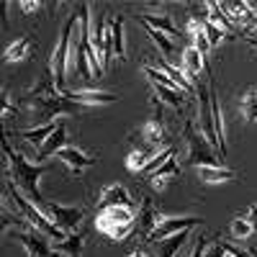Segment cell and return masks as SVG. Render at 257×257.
<instances>
[{"instance_id": "9a60e30c", "label": "cell", "mask_w": 257, "mask_h": 257, "mask_svg": "<svg viewBox=\"0 0 257 257\" xmlns=\"http://www.w3.org/2000/svg\"><path fill=\"white\" fill-rule=\"evenodd\" d=\"M108 206H134L137 201L132 198V193L123 183H113V185H105L98 196V208H108Z\"/></svg>"}, {"instance_id": "ac0fdd59", "label": "cell", "mask_w": 257, "mask_h": 257, "mask_svg": "<svg viewBox=\"0 0 257 257\" xmlns=\"http://www.w3.org/2000/svg\"><path fill=\"white\" fill-rule=\"evenodd\" d=\"M34 52V39L31 36H21L16 41H11V44L6 47L3 52V62L6 64H18V62H26Z\"/></svg>"}, {"instance_id": "8fae6325", "label": "cell", "mask_w": 257, "mask_h": 257, "mask_svg": "<svg viewBox=\"0 0 257 257\" xmlns=\"http://www.w3.org/2000/svg\"><path fill=\"white\" fill-rule=\"evenodd\" d=\"M201 224H203L201 216H170V219L162 216L160 224L155 226V231L149 234L147 242L157 244V242L165 239V237H173V234H178V231H190V229H196V226H201Z\"/></svg>"}, {"instance_id": "4fadbf2b", "label": "cell", "mask_w": 257, "mask_h": 257, "mask_svg": "<svg viewBox=\"0 0 257 257\" xmlns=\"http://www.w3.org/2000/svg\"><path fill=\"white\" fill-rule=\"evenodd\" d=\"M198 132L211 147H216V132H213V118H211V93H206L203 82H198Z\"/></svg>"}, {"instance_id": "6da1fadb", "label": "cell", "mask_w": 257, "mask_h": 257, "mask_svg": "<svg viewBox=\"0 0 257 257\" xmlns=\"http://www.w3.org/2000/svg\"><path fill=\"white\" fill-rule=\"evenodd\" d=\"M0 147H3V155H6V170H8L11 185L44 213L47 198L39 193V180L47 173V165H34L21 152H16V149L11 147V142H8V137H6V132H3V123H0Z\"/></svg>"}, {"instance_id": "ee69618b", "label": "cell", "mask_w": 257, "mask_h": 257, "mask_svg": "<svg viewBox=\"0 0 257 257\" xmlns=\"http://www.w3.org/2000/svg\"><path fill=\"white\" fill-rule=\"evenodd\" d=\"M247 44H249V47H254V49H257V39H254V36H247Z\"/></svg>"}, {"instance_id": "9c48e42d", "label": "cell", "mask_w": 257, "mask_h": 257, "mask_svg": "<svg viewBox=\"0 0 257 257\" xmlns=\"http://www.w3.org/2000/svg\"><path fill=\"white\" fill-rule=\"evenodd\" d=\"M44 216H47L62 234H72V231H77V226L82 224L85 211L77 208V206H59V203H54V201H47V203H44Z\"/></svg>"}, {"instance_id": "7c38bea8", "label": "cell", "mask_w": 257, "mask_h": 257, "mask_svg": "<svg viewBox=\"0 0 257 257\" xmlns=\"http://www.w3.org/2000/svg\"><path fill=\"white\" fill-rule=\"evenodd\" d=\"M64 167H67L70 170V175H82L85 173V170H88V167H93L98 160L93 157V155H88V152H82V149L80 147H67V144H64L62 149H59V152L54 155Z\"/></svg>"}, {"instance_id": "d6a6232c", "label": "cell", "mask_w": 257, "mask_h": 257, "mask_svg": "<svg viewBox=\"0 0 257 257\" xmlns=\"http://www.w3.org/2000/svg\"><path fill=\"white\" fill-rule=\"evenodd\" d=\"M152 88H155V93L160 95V100H162V103H167L170 108H175L178 113L183 111V100H180V90H170V88H162V85H155V82H152Z\"/></svg>"}, {"instance_id": "7a4b0ae2", "label": "cell", "mask_w": 257, "mask_h": 257, "mask_svg": "<svg viewBox=\"0 0 257 257\" xmlns=\"http://www.w3.org/2000/svg\"><path fill=\"white\" fill-rule=\"evenodd\" d=\"M26 105H29V113L36 121V126L54 121V116H59V113H80L82 111L80 105L70 103L62 93L54 90L49 72H44V77L26 93Z\"/></svg>"}, {"instance_id": "f35d334b", "label": "cell", "mask_w": 257, "mask_h": 257, "mask_svg": "<svg viewBox=\"0 0 257 257\" xmlns=\"http://www.w3.org/2000/svg\"><path fill=\"white\" fill-rule=\"evenodd\" d=\"M203 249H206V234L201 231L196 237V242H193V249H190L188 257H203Z\"/></svg>"}, {"instance_id": "74e56055", "label": "cell", "mask_w": 257, "mask_h": 257, "mask_svg": "<svg viewBox=\"0 0 257 257\" xmlns=\"http://www.w3.org/2000/svg\"><path fill=\"white\" fill-rule=\"evenodd\" d=\"M203 31H206V39H208V44H211V49L221 44V39H224V31H221V29H216V26H213V24H208L206 18H203Z\"/></svg>"}, {"instance_id": "e575fe53", "label": "cell", "mask_w": 257, "mask_h": 257, "mask_svg": "<svg viewBox=\"0 0 257 257\" xmlns=\"http://www.w3.org/2000/svg\"><path fill=\"white\" fill-rule=\"evenodd\" d=\"M147 34H149V39H152V44L160 49V54H162V59L165 57H170L175 52V44H173V39H167L165 34H160V31H152V29H147Z\"/></svg>"}, {"instance_id": "7bdbcfd3", "label": "cell", "mask_w": 257, "mask_h": 257, "mask_svg": "<svg viewBox=\"0 0 257 257\" xmlns=\"http://www.w3.org/2000/svg\"><path fill=\"white\" fill-rule=\"evenodd\" d=\"M247 29H249V31H252V29H257V13H254V18H252L249 24H247Z\"/></svg>"}, {"instance_id": "44dd1931", "label": "cell", "mask_w": 257, "mask_h": 257, "mask_svg": "<svg viewBox=\"0 0 257 257\" xmlns=\"http://www.w3.org/2000/svg\"><path fill=\"white\" fill-rule=\"evenodd\" d=\"M85 239H88V234H85V231H72V234H67L62 242H57L54 252H57L59 257H80Z\"/></svg>"}, {"instance_id": "484cf974", "label": "cell", "mask_w": 257, "mask_h": 257, "mask_svg": "<svg viewBox=\"0 0 257 257\" xmlns=\"http://www.w3.org/2000/svg\"><path fill=\"white\" fill-rule=\"evenodd\" d=\"M57 128V121H49V123H41V126H34V128H26V132H21V139H26L36 152L41 149V144H44L49 139V134Z\"/></svg>"}, {"instance_id": "5b68a950", "label": "cell", "mask_w": 257, "mask_h": 257, "mask_svg": "<svg viewBox=\"0 0 257 257\" xmlns=\"http://www.w3.org/2000/svg\"><path fill=\"white\" fill-rule=\"evenodd\" d=\"M134 226H137L134 206H108V208H98L95 213V229L105 234L111 242H121L123 237H128Z\"/></svg>"}, {"instance_id": "836d02e7", "label": "cell", "mask_w": 257, "mask_h": 257, "mask_svg": "<svg viewBox=\"0 0 257 257\" xmlns=\"http://www.w3.org/2000/svg\"><path fill=\"white\" fill-rule=\"evenodd\" d=\"M149 157H152V155L144 152V149H132V152H128V157H126V167L132 170V173H144Z\"/></svg>"}, {"instance_id": "30bf717a", "label": "cell", "mask_w": 257, "mask_h": 257, "mask_svg": "<svg viewBox=\"0 0 257 257\" xmlns=\"http://www.w3.org/2000/svg\"><path fill=\"white\" fill-rule=\"evenodd\" d=\"M90 49H93V54H95V59H98V64H100V70L105 72L108 70V59H111V54H113V47H111V29H108V24L105 21H90Z\"/></svg>"}, {"instance_id": "4dcf8cb0", "label": "cell", "mask_w": 257, "mask_h": 257, "mask_svg": "<svg viewBox=\"0 0 257 257\" xmlns=\"http://www.w3.org/2000/svg\"><path fill=\"white\" fill-rule=\"evenodd\" d=\"M254 229H252V224H249V219L244 216V213H239V216H234L231 219V224H229V234H231V239H247L249 234H252Z\"/></svg>"}, {"instance_id": "d6986e66", "label": "cell", "mask_w": 257, "mask_h": 257, "mask_svg": "<svg viewBox=\"0 0 257 257\" xmlns=\"http://www.w3.org/2000/svg\"><path fill=\"white\" fill-rule=\"evenodd\" d=\"M137 21L144 26V29H152V31H160V34H165L167 39L170 36H178V29H175V24H173V18L170 16H160V13H142V16H137Z\"/></svg>"}, {"instance_id": "2e32d148", "label": "cell", "mask_w": 257, "mask_h": 257, "mask_svg": "<svg viewBox=\"0 0 257 257\" xmlns=\"http://www.w3.org/2000/svg\"><path fill=\"white\" fill-rule=\"evenodd\" d=\"M208 93H211V118H213V132H216V149L221 155H226V128H224V116H221V105L216 98L213 80H208Z\"/></svg>"}, {"instance_id": "1f68e13d", "label": "cell", "mask_w": 257, "mask_h": 257, "mask_svg": "<svg viewBox=\"0 0 257 257\" xmlns=\"http://www.w3.org/2000/svg\"><path fill=\"white\" fill-rule=\"evenodd\" d=\"M24 224H26L24 219L13 216V213L6 208V201H3V196H0V237H3L8 229H18V226H24Z\"/></svg>"}, {"instance_id": "ba28073f", "label": "cell", "mask_w": 257, "mask_h": 257, "mask_svg": "<svg viewBox=\"0 0 257 257\" xmlns=\"http://www.w3.org/2000/svg\"><path fill=\"white\" fill-rule=\"evenodd\" d=\"M11 239L18 242L21 247L26 249V257H59V254L54 252V247L49 244L52 239L44 237V234H39L36 229L26 226V224L21 226V229H13V231H11Z\"/></svg>"}, {"instance_id": "f6af8a7d", "label": "cell", "mask_w": 257, "mask_h": 257, "mask_svg": "<svg viewBox=\"0 0 257 257\" xmlns=\"http://www.w3.org/2000/svg\"><path fill=\"white\" fill-rule=\"evenodd\" d=\"M128 257H149V254H144L142 249H137V252H132V254H128Z\"/></svg>"}, {"instance_id": "cb8c5ba5", "label": "cell", "mask_w": 257, "mask_h": 257, "mask_svg": "<svg viewBox=\"0 0 257 257\" xmlns=\"http://www.w3.org/2000/svg\"><path fill=\"white\" fill-rule=\"evenodd\" d=\"M180 64H183V70H188L190 77H201L203 67H206V57L196 49V47H185L183 49V57H180Z\"/></svg>"}, {"instance_id": "5bb4252c", "label": "cell", "mask_w": 257, "mask_h": 257, "mask_svg": "<svg viewBox=\"0 0 257 257\" xmlns=\"http://www.w3.org/2000/svg\"><path fill=\"white\" fill-rule=\"evenodd\" d=\"M70 103L80 105V108H88V105H111L118 103L116 93H105V90H64L62 93Z\"/></svg>"}, {"instance_id": "603a6c76", "label": "cell", "mask_w": 257, "mask_h": 257, "mask_svg": "<svg viewBox=\"0 0 257 257\" xmlns=\"http://www.w3.org/2000/svg\"><path fill=\"white\" fill-rule=\"evenodd\" d=\"M188 34H190V39H193V44L190 47H196L203 57L211 52V44H208V39H206V31H203V18H198V16H190L188 18Z\"/></svg>"}, {"instance_id": "f1b7e54d", "label": "cell", "mask_w": 257, "mask_h": 257, "mask_svg": "<svg viewBox=\"0 0 257 257\" xmlns=\"http://www.w3.org/2000/svg\"><path fill=\"white\" fill-rule=\"evenodd\" d=\"M142 137L149 142V144H162L165 142V123L155 116V118H149V121H144V126H142Z\"/></svg>"}, {"instance_id": "52a82bcc", "label": "cell", "mask_w": 257, "mask_h": 257, "mask_svg": "<svg viewBox=\"0 0 257 257\" xmlns=\"http://www.w3.org/2000/svg\"><path fill=\"white\" fill-rule=\"evenodd\" d=\"M185 144H188V165L190 167H213L221 165L213 147L203 139V134L198 132V126L193 121H185Z\"/></svg>"}, {"instance_id": "8992f818", "label": "cell", "mask_w": 257, "mask_h": 257, "mask_svg": "<svg viewBox=\"0 0 257 257\" xmlns=\"http://www.w3.org/2000/svg\"><path fill=\"white\" fill-rule=\"evenodd\" d=\"M8 196H11V201L16 203V208L21 211V219H24L26 221V226H31V229H36L39 234H44V237H49V239H54V242H62L64 237H67V234H62L47 216H44V213H41L29 198H24V196H21V193L8 183Z\"/></svg>"}, {"instance_id": "277c9868", "label": "cell", "mask_w": 257, "mask_h": 257, "mask_svg": "<svg viewBox=\"0 0 257 257\" xmlns=\"http://www.w3.org/2000/svg\"><path fill=\"white\" fill-rule=\"evenodd\" d=\"M77 21H80V13L75 8V13L67 16L64 26L59 31V41L52 52V59H49V77H52V85L57 93H64L67 88V62H70V52H72V39H75V31H77Z\"/></svg>"}, {"instance_id": "f546056e", "label": "cell", "mask_w": 257, "mask_h": 257, "mask_svg": "<svg viewBox=\"0 0 257 257\" xmlns=\"http://www.w3.org/2000/svg\"><path fill=\"white\" fill-rule=\"evenodd\" d=\"M239 111H242V118L247 123H257V88L254 90H247L239 98Z\"/></svg>"}, {"instance_id": "8d00e7d4", "label": "cell", "mask_w": 257, "mask_h": 257, "mask_svg": "<svg viewBox=\"0 0 257 257\" xmlns=\"http://www.w3.org/2000/svg\"><path fill=\"white\" fill-rule=\"evenodd\" d=\"M16 113H18V108H16V103L11 98V90L0 85V121H3L6 116H16Z\"/></svg>"}, {"instance_id": "4316f807", "label": "cell", "mask_w": 257, "mask_h": 257, "mask_svg": "<svg viewBox=\"0 0 257 257\" xmlns=\"http://www.w3.org/2000/svg\"><path fill=\"white\" fill-rule=\"evenodd\" d=\"M139 213H142V221H139V234H142V239H149V234L155 231V226L160 224V213H157V208L152 206V203H142V208H139Z\"/></svg>"}, {"instance_id": "3957f363", "label": "cell", "mask_w": 257, "mask_h": 257, "mask_svg": "<svg viewBox=\"0 0 257 257\" xmlns=\"http://www.w3.org/2000/svg\"><path fill=\"white\" fill-rule=\"evenodd\" d=\"M90 11L93 6L90 3H82L77 6V13H80V21H77V34L72 39V52H70V59L75 64V72L77 77L82 80H90V77H100L103 70L90 49Z\"/></svg>"}, {"instance_id": "83f0119b", "label": "cell", "mask_w": 257, "mask_h": 257, "mask_svg": "<svg viewBox=\"0 0 257 257\" xmlns=\"http://www.w3.org/2000/svg\"><path fill=\"white\" fill-rule=\"evenodd\" d=\"M188 239V231H178L173 237H165L157 242V257H178L183 242Z\"/></svg>"}, {"instance_id": "e0dca14e", "label": "cell", "mask_w": 257, "mask_h": 257, "mask_svg": "<svg viewBox=\"0 0 257 257\" xmlns=\"http://www.w3.org/2000/svg\"><path fill=\"white\" fill-rule=\"evenodd\" d=\"M178 175H180V162L175 157H170L155 170V173H149V183H152L155 190H165L170 185V180H175Z\"/></svg>"}, {"instance_id": "60d3db41", "label": "cell", "mask_w": 257, "mask_h": 257, "mask_svg": "<svg viewBox=\"0 0 257 257\" xmlns=\"http://www.w3.org/2000/svg\"><path fill=\"white\" fill-rule=\"evenodd\" d=\"M39 8H41V3H18V11L21 13H34Z\"/></svg>"}, {"instance_id": "ab89813d", "label": "cell", "mask_w": 257, "mask_h": 257, "mask_svg": "<svg viewBox=\"0 0 257 257\" xmlns=\"http://www.w3.org/2000/svg\"><path fill=\"white\" fill-rule=\"evenodd\" d=\"M244 216L249 219L252 229H257V203H249V206H247V211H244Z\"/></svg>"}, {"instance_id": "7402d4cb", "label": "cell", "mask_w": 257, "mask_h": 257, "mask_svg": "<svg viewBox=\"0 0 257 257\" xmlns=\"http://www.w3.org/2000/svg\"><path fill=\"white\" fill-rule=\"evenodd\" d=\"M111 29V47H113V57L123 59L126 57V29H123V16H113L108 21Z\"/></svg>"}, {"instance_id": "b9f144b4", "label": "cell", "mask_w": 257, "mask_h": 257, "mask_svg": "<svg viewBox=\"0 0 257 257\" xmlns=\"http://www.w3.org/2000/svg\"><path fill=\"white\" fill-rule=\"evenodd\" d=\"M6 11H8V3H0V24H3V29H8V18H6Z\"/></svg>"}, {"instance_id": "d590c367", "label": "cell", "mask_w": 257, "mask_h": 257, "mask_svg": "<svg viewBox=\"0 0 257 257\" xmlns=\"http://www.w3.org/2000/svg\"><path fill=\"white\" fill-rule=\"evenodd\" d=\"M206 11L211 13V18H206L208 24H213V26H216V29H221V31H224V26L229 29V16L224 13L221 3H206Z\"/></svg>"}, {"instance_id": "d4e9b609", "label": "cell", "mask_w": 257, "mask_h": 257, "mask_svg": "<svg viewBox=\"0 0 257 257\" xmlns=\"http://www.w3.org/2000/svg\"><path fill=\"white\" fill-rule=\"evenodd\" d=\"M196 173L203 183L208 185H219V183H229L234 180V170L224 167V165H213V167H196Z\"/></svg>"}, {"instance_id": "ffe728a7", "label": "cell", "mask_w": 257, "mask_h": 257, "mask_svg": "<svg viewBox=\"0 0 257 257\" xmlns=\"http://www.w3.org/2000/svg\"><path fill=\"white\" fill-rule=\"evenodd\" d=\"M64 142H67V123H64V121H57V128L49 134V139L41 144V149L36 152V160H47V157L57 155L59 149L64 147Z\"/></svg>"}, {"instance_id": "bcb514c9", "label": "cell", "mask_w": 257, "mask_h": 257, "mask_svg": "<svg viewBox=\"0 0 257 257\" xmlns=\"http://www.w3.org/2000/svg\"><path fill=\"white\" fill-rule=\"evenodd\" d=\"M247 252H249V257H257V247H247Z\"/></svg>"}]
</instances>
